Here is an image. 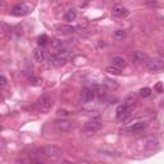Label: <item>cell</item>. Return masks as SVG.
Masks as SVG:
<instances>
[{"label": "cell", "mask_w": 164, "mask_h": 164, "mask_svg": "<svg viewBox=\"0 0 164 164\" xmlns=\"http://www.w3.org/2000/svg\"><path fill=\"white\" fill-rule=\"evenodd\" d=\"M69 53L68 51H64V53H60V54H57V55H54L49 59V63L50 65H53V67H63V65H65L68 63L69 60Z\"/></svg>", "instance_id": "6da1fadb"}, {"label": "cell", "mask_w": 164, "mask_h": 164, "mask_svg": "<svg viewBox=\"0 0 164 164\" xmlns=\"http://www.w3.org/2000/svg\"><path fill=\"white\" fill-rule=\"evenodd\" d=\"M100 128H101V124H100L99 122L92 121V122H89V123H86V124L83 126V128L81 129V134H82V136H85V137H91V136H94Z\"/></svg>", "instance_id": "7a4b0ae2"}, {"label": "cell", "mask_w": 164, "mask_h": 164, "mask_svg": "<svg viewBox=\"0 0 164 164\" xmlns=\"http://www.w3.org/2000/svg\"><path fill=\"white\" fill-rule=\"evenodd\" d=\"M73 127H74V122L68 121V119H59V121L54 122V128H55L59 134L69 132L71 129H73Z\"/></svg>", "instance_id": "3957f363"}, {"label": "cell", "mask_w": 164, "mask_h": 164, "mask_svg": "<svg viewBox=\"0 0 164 164\" xmlns=\"http://www.w3.org/2000/svg\"><path fill=\"white\" fill-rule=\"evenodd\" d=\"M97 86H94V87H85L81 92V99L83 103H90L95 99L96 96V92H97Z\"/></svg>", "instance_id": "277c9868"}, {"label": "cell", "mask_w": 164, "mask_h": 164, "mask_svg": "<svg viewBox=\"0 0 164 164\" xmlns=\"http://www.w3.org/2000/svg\"><path fill=\"white\" fill-rule=\"evenodd\" d=\"M51 105H53V103H51V99L48 96V95H44V96H41L40 99H39V101H37V106H39V110L41 112V113H48L50 109H51Z\"/></svg>", "instance_id": "5b68a950"}, {"label": "cell", "mask_w": 164, "mask_h": 164, "mask_svg": "<svg viewBox=\"0 0 164 164\" xmlns=\"http://www.w3.org/2000/svg\"><path fill=\"white\" fill-rule=\"evenodd\" d=\"M42 154L45 157H50V158H57L62 154V149L57 145H46L42 149Z\"/></svg>", "instance_id": "8992f818"}, {"label": "cell", "mask_w": 164, "mask_h": 164, "mask_svg": "<svg viewBox=\"0 0 164 164\" xmlns=\"http://www.w3.org/2000/svg\"><path fill=\"white\" fill-rule=\"evenodd\" d=\"M146 67L151 72L162 71V69H164V59H154V60H150V62H148Z\"/></svg>", "instance_id": "52a82bcc"}, {"label": "cell", "mask_w": 164, "mask_h": 164, "mask_svg": "<svg viewBox=\"0 0 164 164\" xmlns=\"http://www.w3.org/2000/svg\"><path fill=\"white\" fill-rule=\"evenodd\" d=\"M30 12L28 10V7L27 5H25V4H16L13 8H12V14L13 16H16V17H23V16H26L27 13Z\"/></svg>", "instance_id": "ba28073f"}, {"label": "cell", "mask_w": 164, "mask_h": 164, "mask_svg": "<svg viewBox=\"0 0 164 164\" xmlns=\"http://www.w3.org/2000/svg\"><path fill=\"white\" fill-rule=\"evenodd\" d=\"M128 117H129V108H128V105H126V104L119 105L117 108V118L122 119V121H126V119H128Z\"/></svg>", "instance_id": "9c48e42d"}, {"label": "cell", "mask_w": 164, "mask_h": 164, "mask_svg": "<svg viewBox=\"0 0 164 164\" xmlns=\"http://www.w3.org/2000/svg\"><path fill=\"white\" fill-rule=\"evenodd\" d=\"M132 60L135 63H138V64H148V55L144 53V51H140V50H136L134 51L132 54Z\"/></svg>", "instance_id": "30bf717a"}, {"label": "cell", "mask_w": 164, "mask_h": 164, "mask_svg": "<svg viewBox=\"0 0 164 164\" xmlns=\"http://www.w3.org/2000/svg\"><path fill=\"white\" fill-rule=\"evenodd\" d=\"M146 151H154L159 148V140L155 137H150L145 141V145H144Z\"/></svg>", "instance_id": "8fae6325"}, {"label": "cell", "mask_w": 164, "mask_h": 164, "mask_svg": "<svg viewBox=\"0 0 164 164\" xmlns=\"http://www.w3.org/2000/svg\"><path fill=\"white\" fill-rule=\"evenodd\" d=\"M34 58L37 63H44L48 59V54L42 48H37V49L34 50Z\"/></svg>", "instance_id": "7c38bea8"}, {"label": "cell", "mask_w": 164, "mask_h": 164, "mask_svg": "<svg viewBox=\"0 0 164 164\" xmlns=\"http://www.w3.org/2000/svg\"><path fill=\"white\" fill-rule=\"evenodd\" d=\"M51 49L54 50V53H55V55L57 54H60V53H64V42L59 39H54L51 40Z\"/></svg>", "instance_id": "4fadbf2b"}, {"label": "cell", "mask_w": 164, "mask_h": 164, "mask_svg": "<svg viewBox=\"0 0 164 164\" xmlns=\"http://www.w3.org/2000/svg\"><path fill=\"white\" fill-rule=\"evenodd\" d=\"M112 14L117 18H122V17H126L128 14V9L124 8L123 5H115L112 10Z\"/></svg>", "instance_id": "5bb4252c"}, {"label": "cell", "mask_w": 164, "mask_h": 164, "mask_svg": "<svg viewBox=\"0 0 164 164\" xmlns=\"http://www.w3.org/2000/svg\"><path fill=\"white\" fill-rule=\"evenodd\" d=\"M146 127H148V123L146 122H137V123H134L132 126H131L128 128V131H129V132H132V134H137V132L144 131Z\"/></svg>", "instance_id": "9a60e30c"}, {"label": "cell", "mask_w": 164, "mask_h": 164, "mask_svg": "<svg viewBox=\"0 0 164 164\" xmlns=\"http://www.w3.org/2000/svg\"><path fill=\"white\" fill-rule=\"evenodd\" d=\"M76 17H77V10H76L74 8H71V9H68L67 12L64 13V16H63L64 21H68V22H71V21H74V19H76Z\"/></svg>", "instance_id": "2e32d148"}, {"label": "cell", "mask_w": 164, "mask_h": 164, "mask_svg": "<svg viewBox=\"0 0 164 164\" xmlns=\"http://www.w3.org/2000/svg\"><path fill=\"white\" fill-rule=\"evenodd\" d=\"M112 65H114V67H117L119 69H122V68L126 67V60L122 57H114L112 59Z\"/></svg>", "instance_id": "e0dca14e"}, {"label": "cell", "mask_w": 164, "mask_h": 164, "mask_svg": "<svg viewBox=\"0 0 164 164\" xmlns=\"http://www.w3.org/2000/svg\"><path fill=\"white\" fill-rule=\"evenodd\" d=\"M58 30L62 32V34H73V32L77 30V27L71 26V25H60L58 27Z\"/></svg>", "instance_id": "ac0fdd59"}, {"label": "cell", "mask_w": 164, "mask_h": 164, "mask_svg": "<svg viewBox=\"0 0 164 164\" xmlns=\"http://www.w3.org/2000/svg\"><path fill=\"white\" fill-rule=\"evenodd\" d=\"M113 37H114L115 40H123V39L127 37V32H126L124 30H117V31H114Z\"/></svg>", "instance_id": "d6986e66"}, {"label": "cell", "mask_w": 164, "mask_h": 164, "mask_svg": "<svg viewBox=\"0 0 164 164\" xmlns=\"http://www.w3.org/2000/svg\"><path fill=\"white\" fill-rule=\"evenodd\" d=\"M106 72L110 73V74H115V76H119L122 73V69H119L117 67H114V65H109V67L106 68Z\"/></svg>", "instance_id": "ffe728a7"}, {"label": "cell", "mask_w": 164, "mask_h": 164, "mask_svg": "<svg viewBox=\"0 0 164 164\" xmlns=\"http://www.w3.org/2000/svg\"><path fill=\"white\" fill-rule=\"evenodd\" d=\"M48 41H49V39H48L46 35H41V36L37 39V44H39V46H40V48L45 46L46 44H48Z\"/></svg>", "instance_id": "44dd1931"}, {"label": "cell", "mask_w": 164, "mask_h": 164, "mask_svg": "<svg viewBox=\"0 0 164 164\" xmlns=\"http://www.w3.org/2000/svg\"><path fill=\"white\" fill-rule=\"evenodd\" d=\"M140 95L143 97H149L151 95V89L150 87H144V89L140 90Z\"/></svg>", "instance_id": "7402d4cb"}, {"label": "cell", "mask_w": 164, "mask_h": 164, "mask_svg": "<svg viewBox=\"0 0 164 164\" xmlns=\"http://www.w3.org/2000/svg\"><path fill=\"white\" fill-rule=\"evenodd\" d=\"M28 81H30V83H31V85H34V86H40V85L42 83V81H41L40 78L34 77V76H31V77L28 78Z\"/></svg>", "instance_id": "603a6c76"}, {"label": "cell", "mask_w": 164, "mask_h": 164, "mask_svg": "<svg viewBox=\"0 0 164 164\" xmlns=\"http://www.w3.org/2000/svg\"><path fill=\"white\" fill-rule=\"evenodd\" d=\"M105 85L108 86V89H117L118 87V83L115 82V81H112V80H106V82H105Z\"/></svg>", "instance_id": "cb8c5ba5"}, {"label": "cell", "mask_w": 164, "mask_h": 164, "mask_svg": "<svg viewBox=\"0 0 164 164\" xmlns=\"http://www.w3.org/2000/svg\"><path fill=\"white\" fill-rule=\"evenodd\" d=\"M154 89L160 94V92H163V85H162V82H159V83H157V86L154 87Z\"/></svg>", "instance_id": "d4e9b609"}, {"label": "cell", "mask_w": 164, "mask_h": 164, "mask_svg": "<svg viewBox=\"0 0 164 164\" xmlns=\"http://www.w3.org/2000/svg\"><path fill=\"white\" fill-rule=\"evenodd\" d=\"M0 81H2V82H0V83H2V86H5L7 85V77H5L4 74L0 76Z\"/></svg>", "instance_id": "484cf974"}, {"label": "cell", "mask_w": 164, "mask_h": 164, "mask_svg": "<svg viewBox=\"0 0 164 164\" xmlns=\"http://www.w3.org/2000/svg\"><path fill=\"white\" fill-rule=\"evenodd\" d=\"M32 164H45V163H42V162H36V163H32Z\"/></svg>", "instance_id": "4316f807"}, {"label": "cell", "mask_w": 164, "mask_h": 164, "mask_svg": "<svg viewBox=\"0 0 164 164\" xmlns=\"http://www.w3.org/2000/svg\"><path fill=\"white\" fill-rule=\"evenodd\" d=\"M60 164H71V163H69V162H62Z\"/></svg>", "instance_id": "83f0119b"}, {"label": "cell", "mask_w": 164, "mask_h": 164, "mask_svg": "<svg viewBox=\"0 0 164 164\" xmlns=\"http://www.w3.org/2000/svg\"><path fill=\"white\" fill-rule=\"evenodd\" d=\"M80 164H91V163H89V162H82V163H80Z\"/></svg>", "instance_id": "f1b7e54d"}]
</instances>
